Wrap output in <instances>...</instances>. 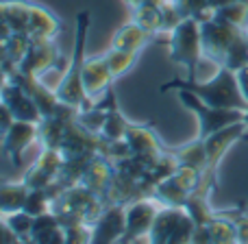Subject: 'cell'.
I'll use <instances>...</instances> for the list:
<instances>
[{"label":"cell","mask_w":248,"mask_h":244,"mask_svg":"<svg viewBox=\"0 0 248 244\" xmlns=\"http://www.w3.org/2000/svg\"><path fill=\"white\" fill-rule=\"evenodd\" d=\"M0 216H2V211H0Z\"/></svg>","instance_id":"cell-34"},{"label":"cell","mask_w":248,"mask_h":244,"mask_svg":"<svg viewBox=\"0 0 248 244\" xmlns=\"http://www.w3.org/2000/svg\"><path fill=\"white\" fill-rule=\"evenodd\" d=\"M179 92V100L198 118V135L201 140H207L209 135L222 131L224 127H231L242 120L240 109H218L207 105L205 100H201L194 92L189 90H176Z\"/></svg>","instance_id":"cell-5"},{"label":"cell","mask_w":248,"mask_h":244,"mask_svg":"<svg viewBox=\"0 0 248 244\" xmlns=\"http://www.w3.org/2000/svg\"><path fill=\"white\" fill-rule=\"evenodd\" d=\"M124 207H126V231H124V238L120 244H133L148 236L155 216H157V211L163 205H159L153 196H144Z\"/></svg>","instance_id":"cell-6"},{"label":"cell","mask_w":248,"mask_h":244,"mask_svg":"<svg viewBox=\"0 0 248 244\" xmlns=\"http://www.w3.org/2000/svg\"><path fill=\"white\" fill-rule=\"evenodd\" d=\"M9 83V72H7V68H4L2 64H0V92H2V87Z\"/></svg>","instance_id":"cell-31"},{"label":"cell","mask_w":248,"mask_h":244,"mask_svg":"<svg viewBox=\"0 0 248 244\" xmlns=\"http://www.w3.org/2000/svg\"><path fill=\"white\" fill-rule=\"evenodd\" d=\"M113 179H116V163H113L107 155H94L92 162L87 163L78 185H83V188H87L90 192L98 194L100 198H107Z\"/></svg>","instance_id":"cell-12"},{"label":"cell","mask_w":248,"mask_h":244,"mask_svg":"<svg viewBox=\"0 0 248 244\" xmlns=\"http://www.w3.org/2000/svg\"><path fill=\"white\" fill-rule=\"evenodd\" d=\"M59 61L61 55L59 48L55 46V39H31L29 50H26L24 59L16 65V70L26 77L42 79V74L50 68H57Z\"/></svg>","instance_id":"cell-7"},{"label":"cell","mask_w":248,"mask_h":244,"mask_svg":"<svg viewBox=\"0 0 248 244\" xmlns=\"http://www.w3.org/2000/svg\"><path fill=\"white\" fill-rule=\"evenodd\" d=\"M92 13L90 9H83L77 13V31H74V48L70 64L65 65L63 74H61L59 83L52 90L59 103L70 105L77 109H87L90 100L85 96V87H83V65H85V44H87V31H90Z\"/></svg>","instance_id":"cell-1"},{"label":"cell","mask_w":248,"mask_h":244,"mask_svg":"<svg viewBox=\"0 0 248 244\" xmlns=\"http://www.w3.org/2000/svg\"><path fill=\"white\" fill-rule=\"evenodd\" d=\"M16 122V118H13L11 109L7 107V105L0 100V137H4V133L11 129V124Z\"/></svg>","instance_id":"cell-29"},{"label":"cell","mask_w":248,"mask_h":244,"mask_svg":"<svg viewBox=\"0 0 248 244\" xmlns=\"http://www.w3.org/2000/svg\"><path fill=\"white\" fill-rule=\"evenodd\" d=\"M170 153L174 155L179 166H192V168H198L201 172H205V168H207L205 140L196 137V140L189 142V144H183V146H179V148H170Z\"/></svg>","instance_id":"cell-21"},{"label":"cell","mask_w":248,"mask_h":244,"mask_svg":"<svg viewBox=\"0 0 248 244\" xmlns=\"http://www.w3.org/2000/svg\"><path fill=\"white\" fill-rule=\"evenodd\" d=\"M29 192L31 190L24 181H16V183H11V181H0V211H2V216L24 210Z\"/></svg>","instance_id":"cell-18"},{"label":"cell","mask_w":248,"mask_h":244,"mask_svg":"<svg viewBox=\"0 0 248 244\" xmlns=\"http://www.w3.org/2000/svg\"><path fill=\"white\" fill-rule=\"evenodd\" d=\"M39 140V131L35 122H24V120H16L11 124L7 133L2 137V153L7 155V159L13 163L16 168L22 166V155L29 148L31 144Z\"/></svg>","instance_id":"cell-10"},{"label":"cell","mask_w":248,"mask_h":244,"mask_svg":"<svg viewBox=\"0 0 248 244\" xmlns=\"http://www.w3.org/2000/svg\"><path fill=\"white\" fill-rule=\"evenodd\" d=\"M2 46H4V64L2 65L9 72V70L16 68V65L24 59L26 50H29V46H31V37L24 33H11L2 42Z\"/></svg>","instance_id":"cell-22"},{"label":"cell","mask_w":248,"mask_h":244,"mask_svg":"<svg viewBox=\"0 0 248 244\" xmlns=\"http://www.w3.org/2000/svg\"><path fill=\"white\" fill-rule=\"evenodd\" d=\"M61 31V20L46 7L33 2V13H31V24H29V35L31 39H55L57 33Z\"/></svg>","instance_id":"cell-16"},{"label":"cell","mask_w":248,"mask_h":244,"mask_svg":"<svg viewBox=\"0 0 248 244\" xmlns=\"http://www.w3.org/2000/svg\"><path fill=\"white\" fill-rule=\"evenodd\" d=\"M126 231V207L107 205L92 225V244H120Z\"/></svg>","instance_id":"cell-8"},{"label":"cell","mask_w":248,"mask_h":244,"mask_svg":"<svg viewBox=\"0 0 248 244\" xmlns=\"http://www.w3.org/2000/svg\"><path fill=\"white\" fill-rule=\"evenodd\" d=\"M150 196L159 203V205H166V207H183L185 201L189 198V192L183 188V185L176 181V177H168L163 179L161 183L155 185L153 194Z\"/></svg>","instance_id":"cell-19"},{"label":"cell","mask_w":248,"mask_h":244,"mask_svg":"<svg viewBox=\"0 0 248 244\" xmlns=\"http://www.w3.org/2000/svg\"><path fill=\"white\" fill-rule=\"evenodd\" d=\"M17 242H20V238L9 229V225L4 223V218L0 216V244H17Z\"/></svg>","instance_id":"cell-30"},{"label":"cell","mask_w":248,"mask_h":244,"mask_svg":"<svg viewBox=\"0 0 248 244\" xmlns=\"http://www.w3.org/2000/svg\"><path fill=\"white\" fill-rule=\"evenodd\" d=\"M183 220H185L183 207H166L163 205L161 210L157 211V216H155L153 227H150L148 236H146V244H168Z\"/></svg>","instance_id":"cell-14"},{"label":"cell","mask_w":248,"mask_h":244,"mask_svg":"<svg viewBox=\"0 0 248 244\" xmlns=\"http://www.w3.org/2000/svg\"><path fill=\"white\" fill-rule=\"evenodd\" d=\"M128 127H131V122L124 118V114L120 109H109L107 112V118H105V124L103 129H100V137H103L105 142H118V140H124V135H126Z\"/></svg>","instance_id":"cell-23"},{"label":"cell","mask_w":248,"mask_h":244,"mask_svg":"<svg viewBox=\"0 0 248 244\" xmlns=\"http://www.w3.org/2000/svg\"><path fill=\"white\" fill-rule=\"evenodd\" d=\"M116 81L107 65V59L105 55H98V57H87L85 59V65H83V87H85V96L92 105L109 90L113 87L111 83Z\"/></svg>","instance_id":"cell-13"},{"label":"cell","mask_w":248,"mask_h":244,"mask_svg":"<svg viewBox=\"0 0 248 244\" xmlns=\"http://www.w3.org/2000/svg\"><path fill=\"white\" fill-rule=\"evenodd\" d=\"M105 207L107 203L98 194L90 192L83 185H72L52 201L50 211L61 223V227H72V225H94Z\"/></svg>","instance_id":"cell-3"},{"label":"cell","mask_w":248,"mask_h":244,"mask_svg":"<svg viewBox=\"0 0 248 244\" xmlns=\"http://www.w3.org/2000/svg\"><path fill=\"white\" fill-rule=\"evenodd\" d=\"M124 2H126V4H128V7H131V9H133V7H137V4H140V2H141V0H124Z\"/></svg>","instance_id":"cell-32"},{"label":"cell","mask_w":248,"mask_h":244,"mask_svg":"<svg viewBox=\"0 0 248 244\" xmlns=\"http://www.w3.org/2000/svg\"><path fill=\"white\" fill-rule=\"evenodd\" d=\"M63 244H92V225H72V227H63Z\"/></svg>","instance_id":"cell-28"},{"label":"cell","mask_w":248,"mask_h":244,"mask_svg":"<svg viewBox=\"0 0 248 244\" xmlns=\"http://www.w3.org/2000/svg\"><path fill=\"white\" fill-rule=\"evenodd\" d=\"M124 140H126L128 148H131V155L150 163L168 150L163 146V142L159 140V135L155 133V129L148 127V124H131Z\"/></svg>","instance_id":"cell-11"},{"label":"cell","mask_w":248,"mask_h":244,"mask_svg":"<svg viewBox=\"0 0 248 244\" xmlns=\"http://www.w3.org/2000/svg\"><path fill=\"white\" fill-rule=\"evenodd\" d=\"M50 205H52V201L46 196L44 190H31L29 198H26V203H24V211H29L33 218H37V216H42V214H48Z\"/></svg>","instance_id":"cell-27"},{"label":"cell","mask_w":248,"mask_h":244,"mask_svg":"<svg viewBox=\"0 0 248 244\" xmlns=\"http://www.w3.org/2000/svg\"><path fill=\"white\" fill-rule=\"evenodd\" d=\"M4 218V223L9 225V229H11L13 233H16L20 240H29L31 238V233H33V223H35V218L29 214V211H13V214H7V216H2Z\"/></svg>","instance_id":"cell-25"},{"label":"cell","mask_w":248,"mask_h":244,"mask_svg":"<svg viewBox=\"0 0 248 244\" xmlns=\"http://www.w3.org/2000/svg\"><path fill=\"white\" fill-rule=\"evenodd\" d=\"M168 90H189L198 96L201 100H205L207 105L218 109H244L246 98L242 96L240 85H237V77L233 74V70L220 68L209 81L198 83L196 79H172V81L163 83L161 92Z\"/></svg>","instance_id":"cell-2"},{"label":"cell","mask_w":248,"mask_h":244,"mask_svg":"<svg viewBox=\"0 0 248 244\" xmlns=\"http://www.w3.org/2000/svg\"><path fill=\"white\" fill-rule=\"evenodd\" d=\"M0 181H4V179H0Z\"/></svg>","instance_id":"cell-35"},{"label":"cell","mask_w":248,"mask_h":244,"mask_svg":"<svg viewBox=\"0 0 248 244\" xmlns=\"http://www.w3.org/2000/svg\"><path fill=\"white\" fill-rule=\"evenodd\" d=\"M0 100L11 109L16 120L35 122V124H39L44 120V114H42V109L37 107V103L33 100V96H31L20 83L11 81V79H9V83L2 87V92H0Z\"/></svg>","instance_id":"cell-9"},{"label":"cell","mask_w":248,"mask_h":244,"mask_svg":"<svg viewBox=\"0 0 248 244\" xmlns=\"http://www.w3.org/2000/svg\"><path fill=\"white\" fill-rule=\"evenodd\" d=\"M133 16L131 20L135 24H140L144 31H148L150 35H161L163 33V9L161 4H148V2H140L137 7L131 9Z\"/></svg>","instance_id":"cell-20"},{"label":"cell","mask_w":248,"mask_h":244,"mask_svg":"<svg viewBox=\"0 0 248 244\" xmlns=\"http://www.w3.org/2000/svg\"><path fill=\"white\" fill-rule=\"evenodd\" d=\"M172 64L185 65L189 70V79H196V65L202 57V37L201 22L196 17H183L168 37Z\"/></svg>","instance_id":"cell-4"},{"label":"cell","mask_w":248,"mask_h":244,"mask_svg":"<svg viewBox=\"0 0 248 244\" xmlns=\"http://www.w3.org/2000/svg\"><path fill=\"white\" fill-rule=\"evenodd\" d=\"M105 59H107V65L111 70L113 79H120L135 65L137 52H124V50H116V48H109L105 52Z\"/></svg>","instance_id":"cell-24"},{"label":"cell","mask_w":248,"mask_h":244,"mask_svg":"<svg viewBox=\"0 0 248 244\" xmlns=\"http://www.w3.org/2000/svg\"><path fill=\"white\" fill-rule=\"evenodd\" d=\"M105 118H107V112H103V109L96 107V105H90L87 109H78V114H77V122L81 124L85 131L96 133V135H100Z\"/></svg>","instance_id":"cell-26"},{"label":"cell","mask_w":248,"mask_h":244,"mask_svg":"<svg viewBox=\"0 0 248 244\" xmlns=\"http://www.w3.org/2000/svg\"><path fill=\"white\" fill-rule=\"evenodd\" d=\"M141 2H148V4H163V0H141Z\"/></svg>","instance_id":"cell-33"},{"label":"cell","mask_w":248,"mask_h":244,"mask_svg":"<svg viewBox=\"0 0 248 244\" xmlns=\"http://www.w3.org/2000/svg\"><path fill=\"white\" fill-rule=\"evenodd\" d=\"M33 2L26 0H2V20L9 24L13 33H24L29 31Z\"/></svg>","instance_id":"cell-17"},{"label":"cell","mask_w":248,"mask_h":244,"mask_svg":"<svg viewBox=\"0 0 248 244\" xmlns=\"http://www.w3.org/2000/svg\"><path fill=\"white\" fill-rule=\"evenodd\" d=\"M150 42H155V35H150L148 31H144L140 24L135 22H126L122 24L116 33L111 35V42L109 48H116V50H124V52H140L144 46H148Z\"/></svg>","instance_id":"cell-15"}]
</instances>
